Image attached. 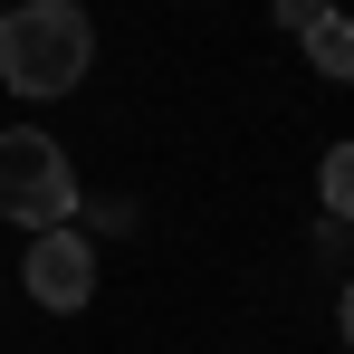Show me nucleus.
<instances>
[{
	"mask_svg": "<svg viewBox=\"0 0 354 354\" xmlns=\"http://www.w3.org/2000/svg\"><path fill=\"white\" fill-rule=\"evenodd\" d=\"M297 39H306V67H316V77L354 86V10H326V19H306Z\"/></svg>",
	"mask_w": 354,
	"mask_h": 354,
	"instance_id": "4",
	"label": "nucleus"
},
{
	"mask_svg": "<svg viewBox=\"0 0 354 354\" xmlns=\"http://www.w3.org/2000/svg\"><path fill=\"white\" fill-rule=\"evenodd\" d=\"M0 221H19V230H58L77 221V163H67L48 134H0Z\"/></svg>",
	"mask_w": 354,
	"mask_h": 354,
	"instance_id": "2",
	"label": "nucleus"
},
{
	"mask_svg": "<svg viewBox=\"0 0 354 354\" xmlns=\"http://www.w3.org/2000/svg\"><path fill=\"white\" fill-rule=\"evenodd\" d=\"M316 10H335V0H316Z\"/></svg>",
	"mask_w": 354,
	"mask_h": 354,
	"instance_id": "7",
	"label": "nucleus"
},
{
	"mask_svg": "<svg viewBox=\"0 0 354 354\" xmlns=\"http://www.w3.org/2000/svg\"><path fill=\"white\" fill-rule=\"evenodd\" d=\"M316 192H326V211H335V221H354V144H335V153H326Z\"/></svg>",
	"mask_w": 354,
	"mask_h": 354,
	"instance_id": "5",
	"label": "nucleus"
},
{
	"mask_svg": "<svg viewBox=\"0 0 354 354\" xmlns=\"http://www.w3.org/2000/svg\"><path fill=\"white\" fill-rule=\"evenodd\" d=\"M86 58H96V19H86L77 0H19V10L0 19V86L29 96V106L67 96V86L86 77Z\"/></svg>",
	"mask_w": 354,
	"mask_h": 354,
	"instance_id": "1",
	"label": "nucleus"
},
{
	"mask_svg": "<svg viewBox=\"0 0 354 354\" xmlns=\"http://www.w3.org/2000/svg\"><path fill=\"white\" fill-rule=\"evenodd\" d=\"M19 278H29V297L48 306V316H77L86 297H96V249H86V230H29V259H19Z\"/></svg>",
	"mask_w": 354,
	"mask_h": 354,
	"instance_id": "3",
	"label": "nucleus"
},
{
	"mask_svg": "<svg viewBox=\"0 0 354 354\" xmlns=\"http://www.w3.org/2000/svg\"><path fill=\"white\" fill-rule=\"evenodd\" d=\"M335 326H345V345H354V278H345V297H335Z\"/></svg>",
	"mask_w": 354,
	"mask_h": 354,
	"instance_id": "6",
	"label": "nucleus"
}]
</instances>
